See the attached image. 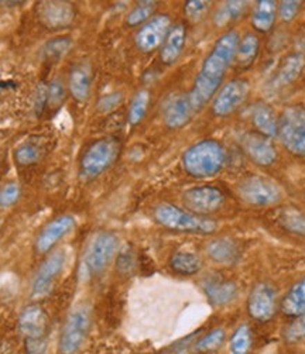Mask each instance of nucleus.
Returning <instances> with one entry per match:
<instances>
[{
    "label": "nucleus",
    "instance_id": "obj_1",
    "mask_svg": "<svg viewBox=\"0 0 305 354\" xmlns=\"http://www.w3.org/2000/svg\"><path fill=\"white\" fill-rule=\"evenodd\" d=\"M241 35L234 30L223 32L214 44L212 50L203 59L199 73L195 77L194 86L188 93L195 112L201 111L218 92L229 66L234 61Z\"/></svg>",
    "mask_w": 305,
    "mask_h": 354
},
{
    "label": "nucleus",
    "instance_id": "obj_2",
    "mask_svg": "<svg viewBox=\"0 0 305 354\" xmlns=\"http://www.w3.org/2000/svg\"><path fill=\"white\" fill-rule=\"evenodd\" d=\"M226 162V151L216 140L205 138L187 149L183 167L194 178H210L216 175Z\"/></svg>",
    "mask_w": 305,
    "mask_h": 354
},
{
    "label": "nucleus",
    "instance_id": "obj_3",
    "mask_svg": "<svg viewBox=\"0 0 305 354\" xmlns=\"http://www.w3.org/2000/svg\"><path fill=\"white\" fill-rule=\"evenodd\" d=\"M156 222L167 230L177 233L190 234H212L218 229V222L208 218L199 216L187 210L185 207H178L173 203H160L154 207Z\"/></svg>",
    "mask_w": 305,
    "mask_h": 354
},
{
    "label": "nucleus",
    "instance_id": "obj_4",
    "mask_svg": "<svg viewBox=\"0 0 305 354\" xmlns=\"http://www.w3.org/2000/svg\"><path fill=\"white\" fill-rule=\"evenodd\" d=\"M120 154V143L115 137L99 138L84 151L80 160V175L85 181L98 178L111 168Z\"/></svg>",
    "mask_w": 305,
    "mask_h": 354
},
{
    "label": "nucleus",
    "instance_id": "obj_5",
    "mask_svg": "<svg viewBox=\"0 0 305 354\" xmlns=\"http://www.w3.org/2000/svg\"><path fill=\"white\" fill-rule=\"evenodd\" d=\"M277 137L283 147L295 157H305V106L290 104L279 116Z\"/></svg>",
    "mask_w": 305,
    "mask_h": 354
},
{
    "label": "nucleus",
    "instance_id": "obj_6",
    "mask_svg": "<svg viewBox=\"0 0 305 354\" xmlns=\"http://www.w3.org/2000/svg\"><path fill=\"white\" fill-rule=\"evenodd\" d=\"M92 325V308L88 302L77 304L66 316L61 337L59 351L62 354H75L84 346Z\"/></svg>",
    "mask_w": 305,
    "mask_h": 354
},
{
    "label": "nucleus",
    "instance_id": "obj_7",
    "mask_svg": "<svg viewBox=\"0 0 305 354\" xmlns=\"http://www.w3.org/2000/svg\"><path fill=\"white\" fill-rule=\"evenodd\" d=\"M236 191L245 203L256 207L276 206L283 199L281 188L275 181L260 175L246 176L237 184Z\"/></svg>",
    "mask_w": 305,
    "mask_h": 354
},
{
    "label": "nucleus",
    "instance_id": "obj_8",
    "mask_svg": "<svg viewBox=\"0 0 305 354\" xmlns=\"http://www.w3.org/2000/svg\"><path fill=\"white\" fill-rule=\"evenodd\" d=\"M119 249V239L112 232H98L91 241L84 256V266L86 271L92 275H100L104 272L115 256L118 254Z\"/></svg>",
    "mask_w": 305,
    "mask_h": 354
},
{
    "label": "nucleus",
    "instance_id": "obj_9",
    "mask_svg": "<svg viewBox=\"0 0 305 354\" xmlns=\"http://www.w3.org/2000/svg\"><path fill=\"white\" fill-rule=\"evenodd\" d=\"M280 308L276 288L267 281H260L253 286L246 301V312L252 321L268 324L275 319Z\"/></svg>",
    "mask_w": 305,
    "mask_h": 354
},
{
    "label": "nucleus",
    "instance_id": "obj_10",
    "mask_svg": "<svg viewBox=\"0 0 305 354\" xmlns=\"http://www.w3.org/2000/svg\"><path fill=\"white\" fill-rule=\"evenodd\" d=\"M250 93V84L245 78H234L225 84L214 96L212 113L218 118H226L245 103Z\"/></svg>",
    "mask_w": 305,
    "mask_h": 354
},
{
    "label": "nucleus",
    "instance_id": "obj_11",
    "mask_svg": "<svg viewBox=\"0 0 305 354\" xmlns=\"http://www.w3.org/2000/svg\"><path fill=\"white\" fill-rule=\"evenodd\" d=\"M183 203L187 210L192 212L195 215L210 216L223 206L225 195L216 187H195L184 192Z\"/></svg>",
    "mask_w": 305,
    "mask_h": 354
},
{
    "label": "nucleus",
    "instance_id": "obj_12",
    "mask_svg": "<svg viewBox=\"0 0 305 354\" xmlns=\"http://www.w3.org/2000/svg\"><path fill=\"white\" fill-rule=\"evenodd\" d=\"M65 260L62 250H55L46 257L31 281V295L34 298H44L53 291L57 278L65 267Z\"/></svg>",
    "mask_w": 305,
    "mask_h": 354
},
{
    "label": "nucleus",
    "instance_id": "obj_13",
    "mask_svg": "<svg viewBox=\"0 0 305 354\" xmlns=\"http://www.w3.org/2000/svg\"><path fill=\"white\" fill-rule=\"evenodd\" d=\"M172 26V19L168 15L153 16L136 32V46L142 53H153L163 46Z\"/></svg>",
    "mask_w": 305,
    "mask_h": 354
},
{
    "label": "nucleus",
    "instance_id": "obj_14",
    "mask_svg": "<svg viewBox=\"0 0 305 354\" xmlns=\"http://www.w3.org/2000/svg\"><path fill=\"white\" fill-rule=\"evenodd\" d=\"M75 227V218L71 215H61L50 221L36 237V252L39 254L50 253L54 245Z\"/></svg>",
    "mask_w": 305,
    "mask_h": 354
},
{
    "label": "nucleus",
    "instance_id": "obj_15",
    "mask_svg": "<svg viewBox=\"0 0 305 354\" xmlns=\"http://www.w3.org/2000/svg\"><path fill=\"white\" fill-rule=\"evenodd\" d=\"M201 287L214 306H226L232 304L239 292L234 281L223 278L219 274H208L203 277Z\"/></svg>",
    "mask_w": 305,
    "mask_h": 354
},
{
    "label": "nucleus",
    "instance_id": "obj_16",
    "mask_svg": "<svg viewBox=\"0 0 305 354\" xmlns=\"http://www.w3.org/2000/svg\"><path fill=\"white\" fill-rule=\"evenodd\" d=\"M37 15L43 26L50 30L65 28L75 19V9L70 2L61 0H48L37 6Z\"/></svg>",
    "mask_w": 305,
    "mask_h": 354
},
{
    "label": "nucleus",
    "instance_id": "obj_17",
    "mask_svg": "<svg viewBox=\"0 0 305 354\" xmlns=\"http://www.w3.org/2000/svg\"><path fill=\"white\" fill-rule=\"evenodd\" d=\"M241 145L248 157L260 167H270L277 160V150L273 143L259 133H246L241 138Z\"/></svg>",
    "mask_w": 305,
    "mask_h": 354
},
{
    "label": "nucleus",
    "instance_id": "obj_18",
    "mask_svg": "<svg viewBox=\"0 0 305 354\" xmlns=\"http://www.w3.org/2000/svg\"><path fill=\"white\" fill-rule=\"evenodd\" d=\"M48 328V316L46 310L31 304L26 306L19 316V330L26 340H43Z\"/></svg>",
    "mask_w": 305,
    "mask_h": 354
},
{
    "label": "nucleus",
    "instance_id": "obj_19",
    "mask_svg": "<svg viewBox=\"0 0 305 354\" xmlns=\"http://www.w3.org/2000/svg\"><path fill=\"white\" fill-rule=\"evenodd\" d=\"M195 111L187 95H177L169 99L164 108V122L169 129H181L192 119Z\"/></svg>",
    "mask_w": 305,
    "mask_h": 354
},
{
    "label": "nucleus",
    "instance_id": "obj_20",
    "mask_svg": "<svg viewBox=\"0 0 305 354\" xmlns=\"http://www.w3.org/2000/svg\"><path fill=\"white\" fill-rule=\"evenodd\" d=\"M187 41V27L177 23L169 28L167 37L160 50V58L165 65H173L183 54Z\"/></svg>",
    "mask_w": 305,
    "mask_h": 354
},
{
    "label": "nucleus",
    "instance_id": "obj_21",
    "mask_svg": "<svg viewBox=\"0 0 305 354\" xmlns=\"http://www.w3.org/2000/svg\"><path fill=\"white\" fill-rule=\"evenodd\" d=\"M207 254L216 264L233 266L239 261L241 249L233 239L218 237L207 244Z\"/></svg>",
    "mask_w": 305,
    "mask_h": 354
},
{
    "label": "nucleus",
    "instance_id": "obj_22",
    "mask_svg": "<svg viewBox=\"0 0 305 354\" xmlns=\"http://www.w3.org/2000/svg\"><path fill=\"white\" fill-rule=\"evenodd\" d=\"M305 68V55L302 53H293L284 58L281 65L279 66L277 73L271 81V88L281 89L291 85L294 81L299 78Z\"/></svg>",
    "mask_w": 305,
    "mask_h": 354
},
{
    "label": "nucleus",
    "instance_id": "obj_23",
    "mask_svg": "<svg viewBox=\"0 0 305 354\" xmlns=\"http://www.w3.org/2000/svg\"><path fill=\"white\" fill-rule=\"evenodd\" d=\"M68 91L78 102H85L91 95L92 73L88 64L74 65L68 75Z\"/></svg>",
    "mask_w": 305,
    "mask_h": 354
},
{
    "label": "nucleus",
    "instance_id": "obj_24",
    "mask_svg": "<svg viewBox=\"0 0 305 354\" xmlns=\"http://www.w3.org/2000/svg\"><path fill=\"white\" fill-rule=\"evenodd\" d=\"M279 309L290 319H295L305 313V277L295 281L290 287L286 295L280 299Z\"/></svg>",
    "mask_w": 305,
    "mask_h": 354
},
{
    "label": "nucleus",
    "instance_id": "obj_25",
    "mask_svg": "<svg viewBox=\"0 0 305 354\" xmlns=\"http://www.w3.org/2000/svg\"><path fill=\"white\" fill-rule=\"evenodd\" d=\"M252 122L259 134H261L267 138L277 137L279 118H277L276 112L271 109V106H268L267 103L259 102L253 106Z\"/></svg>",
    "mask_w": 305,
    "mask_h": 354
},
{
    "label": "nucleus",
    "instance_id": "obj_26",
    "mask_svg": "<svg viewBox=\"0 0 305 354\" xmlns=\"http://www.w3.org/2000/svg\"><path fill=\"white\" fill-rule=\"evenodd\" d=\"M277 17V3L275 0H260L252 13V24L260 32H267L275 26Z\"/></svg>",
    "mask_w": 305,
    "mask_h": 354
},
{
    "label": "nucleus",
    "instance_id": "obj_27",
    "mask_svg": "<svg viewBox=\"0 0 305 354\" xmlns=\"http://www.w3.org/2000/svg\"><path fill=\"white\" fill-rule=\"evenodd\" d=\"M259 48H260V41L257 39V35L252 32H248L246 35H243V37L239 40V44H237V50L234 55V62L237 68L248 69L257 58Z\"/></svg>",
    "mask_w": 305,
    "mask_h": 354
},
{
    "label": "nucleus",
    "instance_id": "obj_28",
    "mask_svg": "<svg viewBox=\"0 0 305 354\" xmlns=\"http://www.w3.org/2000/svg\"><path fill=\"white\" fill-rule=\"evenodd\" d=\"M168 266L176 274L195 275L202 270V259L191 252H176L169 257Z\"/></svg>",
    "mask_w": 305,
    "mask_h": 354
},
{
    "label": "nucleus",
    "instance_id": "obj_29",
    "mask_svg": "<svg viewBox=\"0 0 305 354\" xmlns=\"http://www.w3.org/2000/svg\"><path fill=\"white\" fill-rule=\"evenodd\" d=\"M253 342L252 328L248 324L237 325L228 342L229 354H250Z\"/></svg>",
    "mask_w": 305,
    "mask_h": 354
},
{
    "label": "nucleus",
    "instance_id": "obj_30",
    "mask_svg": "<svg viewBox=\"0 0 305 354\" xmlns=\"http://www.w3.org/2000/svg\"><path fill=\"white\" fill-rule=\"evenodd\" d=\"M279 223L291 234L305 236V212L297 207H284L279 215Z\"/></svg>",
    "mask_w": 305,
    "mask_h": 354
},
{
    "label": "nucleus",
    "instance_id": "obj_31",
    "mask_svg": "<svg viewBox=\"0 0 305 354\" xmlns=\"http://www.w3.org/2000/svg\"><path fill=\"white\" fill-rule=\"evenodd\" d=\"M226 340V332L223 328H214L208 333L202 335L195 340L192 350L199 354H211L218 351Z\"/></svg>",
    "mask_w": 305,
    "mask_h": 354
},
{
    "label": "nucleus",
    "instance_id": "obj_32",
    "mask_svg": "<svg viewBox=\"0 0 305 354\" xmlns=\"http://www.w3.org/2000/svg\"><path fill=\"white\" fill-rule=\"evenodd\" d=\"M150 104V92L147 89H140L138 93H136L130 102L129 106V113H127V120L130 124H139L149 109Z\"/></svg>",
    "mask_w": 305,
    "mask_h": 354
},
{
    "label": "nucleus",
    "instance_id": "obj_33",
    "mask_svg": "<svg viewBox=\"0 0 305 354\" xmlns=\"http://www.w3.org/2000/svg\"><path fill=\"white\" fill-rule=\"evenodd\" d=\"M248 8V2H237V0H230V2H225L219 6L214 16V23L219 27L239 19Z\"/></svg>",
    "mask_w": 305,
    "mask_h": 354
},
{
    "label": "nucleus",
    "instance_id": "obj_34",
    "mask_svg": "<svg viewBox=\"0 0 305 354\" xmlns=\"http://www.w3.org/2000/svg\"><path fill=\"white\" fill-rule=\"evenodd\" d=\"M73 47V40L70 37H55L48 40L43 48H41V55L46 61L55 62L61 59L64 55L68 54V51Z\"/></svg>",
    "mask_w": 305,
    "mask_h": 354
},
{
    "label": "nucleus",
    "instance_id": "obj_35",
    "mask_svg": "<svg viewBox=\"0 0 305 354\" xmlns=\"http://www.w3.org/2000/svg\"><path fill=\"white\" fill-rule=\"evenodd\" d=\"M156 8H157V2H153V0L138 2L126 16L127 26L130 27H136L140 24L143 26L146 21H149L153 17Z\"/></svg>",
    "mask_w": 305,
    "mask_h": 354
},
{
    "label": "nucleus",
    "instance_id": "obj_36",
    "mask_svg": "<svg viewBox=\"0 0 305 354\" xmlns=\"http://www.w3.org/2000/svg\"><path fill=\"white\" fill-rule=\"evenodd\" d=\"M41 158V150L31 143L20 145L15 151V160L21 167H30L39 162Z\"/></svg>",
    "mask_w": 305,
    "mask_h": 354
},
{
    "label": "nucleus",
    "instance_id": "obj_37",
    "mask_svg": "<svg viewBox=\"0 0 305 354\" xmlns=\"http://www.w3.org/2000/svg\"><path fill=\"white\" fill-rule=\"evenodd\" d=\"M136 266H138V260H136L131 247H124L123 250L118 253L116 270L120 275H130L134 271Z\"/></svg>",
    "mask_w": 305,
    "mask_h": 354
},
{
    "label": "nucleus",
    "instance_id": "obj_38",
    "mask_svg": "<svg viewBox=\"0 0 305 354\" xmlns=\"http://www.w3.org/2000/svg\"><path fill=\"white\" fill-rule=\"evenodd\" d=\"M283 336L287 343H298L305 340V313L293 319V322L286 328Z\"/></svg>",
    "mask_w": 305,
    "mask_h": 354
},
{
    "label": "nucleus",
    "instance_id": "obj_39",
    "mask_svg": "<svg viewBox=\"0 0 305 354\" xmlns=\"http://www.w3.org/2000/svg\"><path fill=\"white\" fill-rule=\"evenodd\" d=\"M210 8L211 2H207V0H190L184 5V15L191 21H199L205 17Z\"/></svg>",
    "mask_w": 305,
    "mask_h": 354
},
{
    "label": "nucleus",
    "instance_id": "obj_40",
    "mask_svg": "<svg viewBox=\"0 0 305 354\" xmlns=\"http://www.w3.org/2000/svg\"><path fill=\"white\" fill-rule=\"evenodd\" d=\"M21 195V189L19 184L9 183L0 188V207H10L13 206Z\"/></svg>",
    "mask_w": 305,
    "mask_h": 354
},
{
    "label": "nucleus",
    "instance_id": "obj_41",
    "mask_svg": "<svg viewBox=\"0 0 305 354\" xmlns=\"http://www.w3.org/2000/svg\"><path fill=\"white\" fill-rule=\"evenodd\" d=\"M65 95H66V88L62 80L59 78L53 80L47 86V103L51 106L61 104L65 99Z\"/></svg>",
    "mask_w": 305,
    "mask_h": 354
},
{
    "label": "nucleus",
    "instance_id": "obj_42",
    "mask_svg": "<svg viewBox=\"0 0 305 354\" xmlns=\"http://www.w3.org/2000/svg\"><path fill=\"white\" fill-rule=\"evenodd\" d=\"M301 5L302 3L298 2V0H284V2H280V5L277 6V16H280L283 21L290 23L297 17Z\"/></svg>",
    "mask_w": 305,
    "mask_h": 354
},
{
    "label": "nucleus",
    "instance_id": "obj_43",
    "mask_svg": "<svg viewBox=\"0 0 305 354\" xmlns=\"http://www.w3.org/2000/svg\"><path fill=\"white\" fill-rule=\"evenodd\" d=\"M123 100V95L120 92H113V93H108L105 96H102L98 102V109L100 112H111L113 109H116L118 106L122 103Z\"/></svg>",
    "mask_w": 305,
    "mask_h": 354
},
{
    "label": "nucleus",
    "instance_id": "obj_44",
    "mask_svg": "<svg viewBox=\"0 0 305 354\" xmlns=\"http://www.w3.org/2000/svg\"><path fill=\"white\" fill-rule=\"evenodd\" d=\"M196 335H198V333H194V335H191V336H187V337H184V339H181V340L173 343V344H169L168 347H165V348L163 350L161 354H183L184 351H187V350L190 348V346H194Z\"/></svg>",
    "mask_w": 305,
    "mask_h": 354
},
{
    "label": "nucleus",
    "instance_id": "obj_45",
    "mask_svg": "<svg viewBox=\"0 0 305 354\" xmlns=\"http://www.w3.org/2000/svg\"><path fill=\"white\" fill-rule=\"evenodd\" d=\"M5 6H16V5H21V2H0Z\"/></svg>",
    "mask_w": 305,
    "mask_h": 354
}]
</instances>
